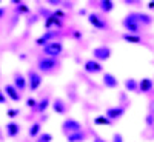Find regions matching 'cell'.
Here are the masks:
<instances>
[{"label": "cell", "mask_w": 154, "mask_h": 142, "mask_svg": "<svg viewBox=\"0 0 154 142\" xmlns=\"http://www.w3.org/2000/svg\"><path fill=\"white\" fill-rule=\"evenodd\" d=\"M122 25H123V28L128 31V34H136V36H139L140 25H139V22H137L136 12H131V14H128V16L122 20Z\"/></svg>", "instance_id": "6da1fadb"}, {"label": "cell", "mask_w": 154, "mask_h": 142, "mask_svg": "<svg viewBox=\"0 0 154 142\" xmlns=\"http://www.w3.org/2000/svg\"><path fill=\"white\" fill-rule=\"evenodd\" d=\"M43 53L46 57H51V59H56L59 57L62 53H63V43L60 40H54V42H49L43 46Z\"/></svg>", "instance_id": "7a4b0ae2"}, {"label": "cell", "mask_w": 154, "mask_h": 142, "mask_svg": "<svg viewBox=\"0 0 154 142\" xmlns=\"http://www.w3.org/2000/svg\"><path fill=\"white\" fill-rule=\"evenodd\" d=\"M59 67V62L57 59H51V57H46V56H42V57H38L37 60V68L43 71V73H49V71H53Z\"/></svg>", "instance_id": "3957f363"}, {"label": "cell", "mask_w": 154, "mask_h": 142, "mask_svg": "<svg viewBox=\"0 0 154 142\" xmlns=\"http://www.w3.org/2000/svg\"><path fill=\"white\" fill-rule=\"evenodd\" d=\"M42 82H43V77H42L40 74H38L35 70H29V71H28V79H26V84H28V87H29L31 91H35V90L40 88Z\"/></svg>", "instance_id": "277c9868"}, {"label": "cell", "mask_w": 154, "mask_h": 142, "mask_svg": "<svg viewBox=\"0 0 154 142\" xmlns=\"http://www.w3.org/2000/svg\"><path fill=\"white\" fill-rule=\"evenodd\" d=\"M93 59L97 60V62H103V60H108L111 57V48L109 46H105V45H100V46H96L93 49Z\"/></svg>", "instance_id": "5b68a950"}, {"label": "cell", "mask_w": 154, "mask_h": 142, "mask_svg": "<svg viewBox=\"0 0 154 142\" xmlns=\"http://www.w3.org/2000/svg\"><path fill=\"white\" fill-rule=\"evenodd\" d=\"M62 130L65 131L66 134L82 131V124L77 122L75 119H65V121H63V124H62Z\"/></svg>", "instance_id": "8992f818"}, {"label": "cell", "mask_w": 154, "mask_h": 142, "mask_svg": "<svg viewBox=\"0 0 154 142\" xmlns=\"http://www.w3.org/2000/svg\"><path fill=\"white\" fill-rule=\"evenodd\" d=\"M57 36H59V31H56V30H48L46 33H43L40 37L37 39L35 43H37L38 46H45V45L49 43V42H54Z\"/></svg>", "instance_id": "52a82bcc"}, {"label": "cell", "mask_w": 154, "mask_h": 142, "mask_svg": "<svg viewBox=\"0 0 154 142\" xmlns=\"http://www.w3.org/2000/svg\"><path fill=\"white\" fill-rule=\"evenodd\" d=\"M88 22H89V25H93V27L97 28V30H106L108 28L106 20L102 17V16L96 14V12H93V14L88 16Z\"/></svg>", "instance_id": "ba28073f"}, {"label": "cell", "mask_w": 154, "mask_h": 142, "mask_svg": "<svg viewBox=\"0 0 154 142\" xmlns=\"http://www.w3.org/2000/svg\"><path fill=\"white\" fill-rule=\"evenodd\" d=\"M102 68H103L102 63L94 60V59H88L85 62V65H83V70L89 74H99V73H102Z\"/></svg>", "instance_id": "9c48e42d"}, {"label": "cell", "mask_w": 154, "mask_h": 142, "mask_svg": "<svg viewBox=\"0 0 154 142\" xmlns=\"http://www.w3.org/2000/svg\"><path fill=\"white\" fill-rule=\"evenodd\" d=\"M125 107H111V108H108L106 110V114H105V118H108L111 122L112 121H117V119H120L122 116L125 114Z\"/></svg>", "instance_id": "30bf717a"}, {"label": "cell", "mask_w": 154, "mask_h": 142, "mask_svg": "<svg viewBox=\"0 0 154 142\" xmlns=\"http://www.w3.org/2000/svg\"><path fill=\"white\" fill-rule=\"evenodd\" d=\"M3 94H5L6 97H9L12 102H19V100L22 99V94H20V93H19L11 84H6V85H5V88H3Z\"/></svg>", "instance_id": "8fae6325"}, {"label": "cell", "mask_w": 154, "mask_h": 142, "mask_svg": "<svg viewBox=\"0 0 154 142\" xmlns=\"http://www.w3.org/2000/svg\"><path fill=\"white\" fill-rule=\"evenodd\" d=\"M12 87H14L19 93H22V91H25L26 90V87H28V84H26V79H25V76L23 74H16L14 76V84H12Z\"/></svg>", "instance_id": "7c38bea8"}, {"label": "cell", "mask_w": 154, "mask_h": 142, "mask_svg": "<svg viewBox=\"0 0 154 142\" xmlns=\"http://www.w3.org/2000/svg\"><path fill=\"white\" fill-rule=\"evenodd\" d=\"M5 133L8 137H16L20 134V125L17 122H8L5 125Z\"/></svg>", "instance_id": "4fadbf2b"}, {"label": "cell", "mask_w": 154, "mask_h": 142, "mask_svg": "<svg viewBox=\"0 0 154 142\" xmlns=\"http://www.w3.org/2000/svg\"><path fill=\"white\" fill-rule=\"evenodd\" d=\"M102 80H103V85L106 87V88H117L119 87V80H117V77H116L114 74H111V73H105L103 74V77H102Z\"/></svg>", "instance_id": "5bb4252c"}, {"label": "cell", "mask_w": 154, "mask_h": 142, "mask_svg": "<svg viewBox=\"0 0 154 142\" xmlns=\"http://www.w3.org/2000/svg\"><path fill=\"white\" fill-rule=\"evenodd\" d=\"M152 87H154V82H152V79H148V77H145V79H140V82L137 84V88H139L140 93H148V91H151Z\"/></svg>", "instance_id": "9a60e30c"}, {"label": "cell", "mask_w": 154, "mask_h": 142, "mask_svg": "<svg viewBox=\"0 0 154 142\" xmlns=\"http://www.w3.org/2000/svg\"><path fill=\"white\" fill-rule=\"evenodd\" d=\"M51 107H53V110H54L56 114H65V113L68 111V105H66L62 99H56Z\"/></svg>", "instance_id": "2e32d148"}, {"label": "cell", "mask_w": 154, "mask_h": 142, "mask_svg": "<svg viewBox=\"0 0 154 142\" xmlns=\"http://www.w3.org/2000/svg\"><path fill=\"white\" fill-rule=\"evenodd\" d=\"M66 140L68 142H85L86 140V133L82 130V131H77V133L66 134Z\"/></svg>", "instance_id": "e0dca14e"}, {"label": "cell", "mask_w": 154, "mask_h": 142, "mask_svg": "<svg viewBox=\"0 0 154 142\" xmlns=\"http://www.w3.org/2000/svg\"><path fill=\"white\" fill-rule=\"evenodd\" d=\"M122 39H123L125 42H128V43H134V45L142 43V39H140V36H136V34H128V33H125V34H122Z\"/></svg>", "instance_id": "ac0fdd59"}, {"label": "cell", "mask_w": 154, "mask_h": 142, "mask_svg": "<svg viewBox=\"0 0 154 142\" xmlns=\"http://www.w3.org/2000/svg\"><path fill=\"white\" fill-rule=\"evenodd\" d=\"M136 16H137L139 25L140 23H142V25H151L152 23V17L149 14H145V12H136Z\"/></svg>", "instance_id": "d6986e66"}, {"label": "cell", "mask_w": 154, "mask_h": 142, "mask_svg": "<svg viewBox=\"0 0 154 142\" xmlns=\"http://www.w3.org/2000/svg\"><path fill=\"white\" fill-rule=\"evenodd\" d=\"M40 133H42V125L38 124V122L32 124V125L29 127V130H28V136H29V137H37Z\"/></svg>", "instance_id": "ffe728a7"}, {"label": "cell", "mask_w": 154, "mask_h": 142, "mask_svg": "<svg viewBox=\"0 0 154 142\" xmlns=\"http://www.w3.org/2000/svg\"><path fill=\"white\" fill-rule=\"evenodd\" d=\"M99 5H100V9L103 11L105 14H108V12H111L114 9V2L112 0H102Z\"/></svg>", "instance_id": "44dd1931"}, {"label": "cell", "mask_w": 154, "mask_h": 142, "mask_svg": "<svg viewBox=\"0 0 154 142\" xmlns=\"http://www.w3.org/2000/svg\"><path fill=\"white\" fill-rule=\"evenodd\" d=\"M125 88H126V91H130V93L139 91V88H137V80H136V79H126V80H125Z\"/></svg>", "instance_id": "7402d4cb"}, {"label": "cell", "mask_w": 154, "mask_h": 142, "mask_svg": "<svg viewBox=\"0 0 154 142\" xmlns=\"http://www.w3.org/2000/svg\"><path fill=\"white\" fill-rule=\"evenodd\" d=\"M48 107H49V99H48V97H43L40 102H37V107H35V110H37L38 113H45Z\"/></svg>", "instance_id": "603a6c76"}, {"label": "cell", "mask_w": 154, "mask_h": 142, "mask_svg": "<svg viewBox=\"0 0 154 142\" xmlns=\"http://www.w3.org/2000/svg\"><path fill=\"white\" fill-rule=\"evenodd\" d=\"M94 124L96 125H111V121L108 118H105V116H96Z\"/></svg>", "instance_id": "cb8c5ba5"}, {"label": "cell", "mask_w": 154, "mask_h": 142, "mask_svg": "<svg viewBox=\"0 0 154 142\" xmlns=\"http://www.w3.org/2000/svg\"><path fill=\"white\" fill-rule=\"evenodd\" d=\"M37 142H53V134L51 133H40L37 136Z\"/></svg>", "instance_id": "d4e9b609"}, {"label": "cell", "mask_w": 154, "mask_h": 142, "mask_svg": "<svg viewBox=\"0 0 154 142\" xmlns=\"http://www.w3.org/2000/svg\"><path fill=\"white\" fill-rule=\"evenodd\" d=\"M16 11L19 12V14H22V12H29V8H28V5H26V3L19 2V3H17V8H16Z\"/></svg>", "instance_id": "484cf974"}, {"label": "cell", "mask_w": 154, "mask_h": 142, "mask_svg": "<svg viewBox=\"0 0 154 142\" xmlns=\"http://www.w3.org/2000/svg\"><path fill=\"white\" fill-rule=\"evenodd\" d=\"M8 118L9 119H14V118H17V116L20 114V110L19 108H11V110H8Z\"/></svg>", "instance_id": "4316f807"}, {"label": "cell", "mask_w": 154, "mask_h": 142, "mask_svg": "<svg viewBox=\"0 0 154 142\" xmlns=\"http://www.w3.org/2000/svg\"><path fill=\"white\" fill-rule=\"evenodd\" d=\"M26 107H28V108H35V107H37V100H35L34 97H28V99H26Z\"/></svg>", "instance_id": "83f0119b"}, {"label": "cell", "mask_w": 154, "mask_h": 142, "mask_svg": "<svg viewBox=\"0 0 154 142\" xmlns=\"http://www.w3.org/2000/svg\"><path fill=\"white\" fill-rule=\"evenodd\" d=\"M38 12H40V14L43 16V19H48V17L53 16V12H51L49 9H45V8H40V9H38Z\"/></svg>", "instance_id": "f1b7e54d"}, {"label": "cell", "mask_w": 154, "mask_h": 142, "mask_svg": "<svg viewBox=\"0 0 154 142\" xmlns=\"http://www.w3.org/2000/svg\"><path fill=\"white\" fill-rule=\"evenodd\" d=\"M145 122H146V125H149V127H152L154 125V116L149 113L148 116H146V119H145Z\"/></svg>", "instance_id": "f546056e"}, {"label": "cell", "mask_w": 154, "mask_h": 142, "mask_svg": "<svg viewBox=\"0 0 154 142\" xmlns=\"http://www.w3.org/2000/svg\"><path fill=\"white\" fill-rule=\"evenodd\" d=\"M112 142H123V137L120 133H114L112 134Z\"/></svg>", "instance_id": "4dcf8cb0"}, {"label": "cell", "mask_w": 154, "mask_h": 142, "mask_svg": "<svg viewBox=\"0 0 154 142\" xmlns=\"http://www.w3.org/2000/svg\"><path fill=\"white\" fill-rule=\"evenodd\" d=\"M5 102H6V96L3 94V91H2V90H0V105H2V104H5Z\"/></svg>", "instance_id": "1f68e13d"}, {"label": "cell", "mask_w": 154, "mask_h": 142, "mask_svg": "<svg viewBox=\"0 0 154 142\" xmlns=\"http://www.w3.org/2000/svg\"><path fill=\"white\" fill-rule=\"evenodd\" d=\"M72 36L77 39V40H80V39H82V33H79V31H74V33H72Z\"/></svg>", "instance_id": "d6a6232c"}, {"label": "cell", "mask_w": 154, "mask_h": 142, "mask_svg": "<svg viewBox=\"0 0 154 142\" xmlns=\"http://www.w3.org/2000/svg\"><path fill=\"white\" fill-rule=\"evenodd\" d=\"M6 14V8H3V6H0V19H3V16Z\"/></svg>", "instance_id": "836d02e7"}, {"label": "cell", "mask_w": 154, "mask_h": 142, "mask_svg": "<svg viewBox=\"0 0 154 142\" xmlns=\"http://www.w3.org/2000/svg\"><path fill=\"white\" fill-rule=\"evenodd\" d=\"M48 3H49V5H60L62 2H60V0H49Z\"/></svg>", "instance_id": "e575fe53"}, {"label": "cell", "mask_w": 154, "mask_h": 142, "mask_svg": "<svg viewBox=\"0 0 154 142\" xmlns=\"http://www.w3.org/2000/svg\"><path fill=\"white\" fill-rule=\"evenodd\" d=\"M149 110H151V114L154 116V100H151V102H149Z\"/></svg>", "instance_id": "d590c367"}, {"label": "cell", "mask_w": 154, "mask_h": 142, "mask_svg": "<svg viewBox=\"0 0 154 142\" xmlns=\"http://www.w3.org/2000/svg\"><path fill=\"white\" fill-rule=\"evenodd\" d=\"M93 142H106V140H103V139H102V137H99V136H96Z\"/></svg>", "instance_id": "8d00e7d4"}, {"label": "cell", "mask_w": 154, "mask_h": 142, "mask_svg": "<svg viewBox=\"0 0 154 142\" xmlns=\"http://www.w3.org/2000/svg\"><path fill=\"white\" fill-rule=\"evenodd\" d=\"M148 8H149V9H154V2H149V3H148Z\"/></svg>", "instance_id": "74e56055"}, {"label": "cell", "mask_w": 154, "mask_h": 142, "mask_svg": "<svg viewBox=\"0 0 154 142\" xmlns=\"http://www.w3.org/2000/svg\"><path fill=\"white\" fill-rule=\"evenodd\" d=\"M0 140H3V134H2V130H0Z\"/></svg>", "instance_id": "f35d334b"}, {"label": "cell", "mask_w": 154, "mask_h": 142, "mask_svg": "<svg viewBox=\"0 0 154 142\" xmlns=\"http://www.w3.org/2000/svg\"><path fill=\"white\" fill-rule=\"evenodd\" d=\"M152 82H154V80H152Z\"/></svg>", "instance_id": "ab89813d"}]
</instances>
